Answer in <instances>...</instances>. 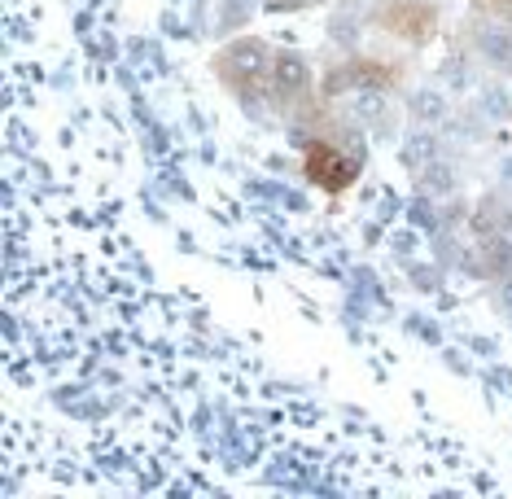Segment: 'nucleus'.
<instances>
[{"label": "nucleus", "instance_id": "39448f33", "mask_svg": "<svg viewBox=\"0 0 512 499\" xmlns=\"http://www.w3.org/2000/svg\"><path fill=\"white\" fill-rule=\"evenodd\" d=\"M477 44H482V53L491 57V62H499V66H508V62H512V31H504V27H486Z\"/></svg>", "mask_w": 512, "mask_h": 499}, {"label": "nucleus", "instance_id": "f257e3e1", "mask_svg": "<svg viewBox=\"0 0 512 499\" xmlns=\"http://www.w3.org/2000/svg\"><path fill=\"white\" fill-rule=\"evenodd\" d=\"M219 66H224V75H228V79L254 84V79H259L267 66H272V53H267L259 40H241V44H232V49L219 57Z\"/></svg>", "mask_w": 512, "mask_h": 499}, {"label": "nucleus", "instance_id": "20e7f679", "mask_svg": "<svg viewBox=\"0 0 512 499\" xmlns=\"http://www.w3.org/2000/svg\"><path fill=\"white\" fill-rule=\"evenodd\" d=\"M386 27H394L399 36H425L429 9H416V0H399V5L386 14Z\"/></svg>", "mask_w": 512, "mask_h": 499}, {"label": "nucleus", "instance_id": "6e6552de", "mask_svg": "<svg viewBox=\"0 0 512 499\" xmlns=\"http://www.w3.org/2000/svg\"><path fill=\"white\" fill-rule=\"evenodd\" d=\"M504 303L512 307V285H504Z\"/></svg>", "mask_w": 512, "mask_h": 499}, {"label": "nucleus", "instance_id": "423d86ee", "mask_svg": "<svg viewBox=\"0 0 512 499\" xmlns=\"http://www.w3.org/2000/svg\"><path fill=\"white\" fill-rule=\"evenodd\" d=\"M232 22H246V5H228V9H224V18H219V27L228 31Z\"/></svg>", "mask_w": 512, "mask_h": 499}, {"label": "nucleus", "instance_id": "1a4fd4ad", "mask_svg": "<svg viewBox=\"0 0 512 499\" xmlns=\"http://www.w3.org/2000/svg\"><path fill=\"white\" fill-rule=\"evenodd\" d=\"M508 180H512V162H508Z\"/></svg>", "mask_w": 512, "mask_h": 499}, {"label": "nucleus", "instance_id": "0eeeda50", "mask_svg": "<svg viewBox=\"0 0 512 499\" xmlns=\"http://www.w3.org/2000/svg\"><path fill=\"white\" fill-rule=\"evenodd\" d=\"M302 5H316V0H272V9H302Z\"/></svg>", "mask_w": 512, "mask_h": 499}, {"label": "nucleus", "instance_id": "f03ea898", "mask_svg": "<svg viewBox=\"0 0 512 499\" xmlns=\"http://www.w3.org/2000/svg\"><path fill=\"white\" fill-rule=\"evenodd\" d=\"M307 176L316 180V184H324V189H342V184H351L355 167L342 154H337V149L316 141V145L307 149Z\"/></svg>", "mask_w": 512, "mask_h": 499}, {"label": "nucleus", "instance_id": "7ed1b4c3", "mask_svg": "<svg viewBox=\"0 0 512 499\" xmlns=\"http://www.w3.org/2000/svg\"><path fill=\"white\" fill-rule=\"evenodd\" d=\"M302 88H307V62L294 53L272 57V66H267V92L272 97H298Z\"/></svg>", "mask_w": 512, "mask_h": 499}]
</instances>
